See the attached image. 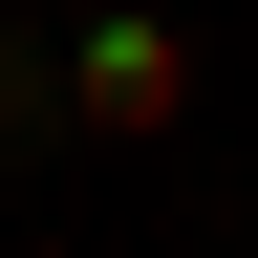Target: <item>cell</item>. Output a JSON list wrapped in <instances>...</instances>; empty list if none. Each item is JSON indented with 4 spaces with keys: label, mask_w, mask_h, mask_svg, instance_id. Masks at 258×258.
I'll return each mask as SVG.
<instances>
[{
    "label": "cell",
    "mask_w": 258,
    "mask_h": 258,
    "mask_svg": "<svg viewBox=\"0 0 258 258\" xmlns=\"http://www.w3.org/2000/svg\"><path fill=\"white\" fill-rule=\"evenodd\" d=\"M22 129H64V64L43 43H0V151H22Z\"/></svg>",
    "instance_id": "2"
},
{
    "label": "cell",
    "mask_w": 258,
    "mask_h": 258,
    "mask_svg": "<svg viewBox=\"0 0 258 258\" xmlns=\"http://www.w3.org/2000/svg\"><path fill=\"white\" fill-rule=\"evenodd\" d=\"M172 108H194V43L151 22V0H108V22H86V64H64V129H108V151H151Z\"/></svg>",
    "instance_id": "1"
}]
</instances>
